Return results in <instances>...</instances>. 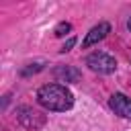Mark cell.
I'll list each match as a JSON object with an SVG mask.
<instances>
[{
	"mask_svg": "<svg viewBox=\"0 0 131 131\" xmlns=\"http://www.w3.org/2000/svg\"><path fill=\"white\" fill-rule=\"evenodd\" d=\"M108 106L115 111V115L123 117V119H131V98H127L121 92H115L108 98Z\"/></svg>",
	"mask_w": 131,
	"mask_h": 131,
	"instance_id": "obj_4",
	"label": "cell"
},
{
	"mask_svg": "<svg viewBox=\"0 0 131 131\" xmlns=\"http://www.w3.org/2000/svg\"><path fill=\"white\" fill-rule=\"evenodd\" d=\"M108 33H111V25H108V23H98V25H94V27L86 33V37H84V41H82V47L88 49V47L96 45V43L102 41Z\"/></svg>",
	"mask_w": 131,
	"mask_h": 131,
	"instance_id": "obj_5",
	"label": "cell"
},
{
	"mask_svg": "<svg viewBox=\"0 0 131 131\" xmlns=\"http://www.w3.org/2000/svg\"><path fill=\"white\" fill-rule=\"evenodd\" d=\"M16 119L29 131H39L47 123V117L43 113H39L37 108H33V106H18L16 108Z\"/></svg>",
	"mask_w": 131,
	"mask_h": 131,
	"instance_id": "obj_2",
	"label": "cell"
},
{
	"mask_svg": "<svg viewBox=\"0 0 131 131\" xmlns=\"http://www.w3.org/2000/svg\"><path fill=\"white\" fill-rule=\"evenodd\" d=\"M127 29L131 31V16H129V20H127Z\"/></svg>",
	"mask_w": 131,
	"mask_h": 131,
	"instance_id": "obj_10",
	"label": "cell"
},
{
	"mask_svg": "<svg viewBox=\"0 0 131 131\" xmlns=\"http://www.w3.org/2000/svg\"><path fill=\"white\" fill-rule=\"evenodd\" d=\"M70 31H72V25L63 20V23H59V25H57V27L53 29V35H55V37H66V35L70 33Z\"/></svg>",
	"mask_w": 131,
	"mask_h": 131,
	"instance_id": "obj_8",
	"label": "cell"
},
{
	"mask_svg": "<svg viewBox=\"0 0 131 131\" xmlns=\"http://www.w3.org/2000/svg\"><path fill=\"white\" fill-rule=\"evenodd\" d=\"M43 68H45V63H43V61L29 63L27 68H23V70H20V76H23V78H27V76H31V74H37V72H41Z\"/></svg>",
	"mask_w": 131,
	"mask_h": 131,
	"instance_id": "obj_7",
	"label": "cell"
},
{
	"mask_svg": "<svg viewBox=\"0 0 131 131\" xmlns=\"http://www.w3.org/2000/svg\"><path fill=\"white\" fill-rule=\"evenodd\" d=\"M86 66L96 74H113L117 70V61L106 51H94L86 57Z\"/></svg>",
	"mask_w": 131,
	"mask_h": 131,
	"instance_id": "obj_3",
	"label": "cell"
},
{
	"mask_svg": "<svg viewBox=\"0 0 131 131\" xmlns=\"http://www.w3.org/2000/svg\"><path fill=\"white\" fill-rule=\"evenodd\" d=\"M74 45H76V39H74V37H70V39H68V41L63 43V47H61L59 51H61V53H68V51H70V49H72Z\"/></svg>",
	"mask_w": 131,
	"mask_h": 131,
	"instance_id": "obj_9",
	"label": "cell"
},
{
	"mask_svg": "<svg viewBox=\"0 0 131 131\" xmlns=\"http://www.w3.org/2000/svg\"><path fill=\"white\" fill-rule=\"evenodd\" d=\"M53 76L57 82H78L82 74L76 66H57L53 70Z\"/></svg>",
	"mask_w": 131,
	"mask_h": 131,
	"instance_id": "obj_6",
	"label": "cell"
},
{
	"mask_svg": "<svg viewBox=\"0 0 131 131\" xmlns=\"http://www.w3.org/2000/svg\"><path fill=\"white\" fill-rule=\"evenodd\" d=\"M37 102L55 113H66L74 106V94L63 84H45L37 90Z\"/></svg>",
	"mask_w": 131,
	"mask_h": 131,
	"instance_id": "obj_1",
	"label": "cell"
}]
</instances>
